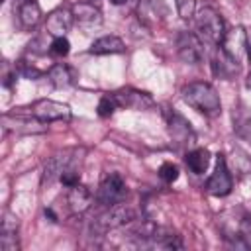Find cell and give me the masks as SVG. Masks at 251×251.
Masks as SVG:
<instances>
[{"instance_id": "10", "label": "cell", "mask_w": 251, "mask_h": 251, "mask_svg": "<svg viewBox=\"0 0 251 251\" xmlns=\"http://www.w3.org/2000/svg\"><path fill=\"white\" fill-rule=\"evenodd\" d=\"M220 45L229 57H233L237 63H241V57L247 51V33H245V29L243 27H233V29L226 31Z\"/></svg>"}, {"instance_id": "12", "label": "cell", "mask_w": 251, "mask_h": 251, "mask_svg": "<svg viewBox=\"0 0 251 251\" xmlns=\"http://www.w3.org/2000/svg\"><path fill=\"white\" fill-rule=\"evenodd\" d=\"M0 247L4 251H18L20 241H18V218L10 212H4L2 216V226H0Z\"/></svg>"}, {"instance_id": "15", "label": "cell", "mask_w": 251, "mask_h": 251, "mask_svg": "<svg viewBox=\"0 0 251 251\" xmlns=\"http://www.w3.org/2000/svg\"><path fill=\"white\" fill-rule=\"evenodd\" d=\"M73 20H75V18H73V12H67V10H63V8L53 10V12L47 16L45 29H47V33L53 35V37H63V35L71 29Z\"/></svg>"}, {"instance_id": "31", "label": "cell", "mask_w": 251, "mask_h": 251, "mask_svg": "<svg viewBox=\"0 0 251 251\" xmlns=\"http://www.w3.org/2000/svg\"><path fill=\"white\" fill-rule=\"evenodd\" d=\"M92 2H94V0H92Z\"/></svg>"}, {"instance_id": "13", "label": "cell", "mask_w": 251, "mask_h": 251, "mask_svg": "<svg viewBox=\"0 0 251 251\" xmlns=\"http://www.w3.org/2000/svg\"><path fill=\"white\" fill-rule=\"evenodd\" d=\"M73 167V159H71V153H57L53 155L47 163H45V169H43V178H41V184H51L53 180L61 178V175Z\"/></svg>"}, {"instance_id": "19", "label": "cell", "mask_w": 251, "mask_h": 251, "mask_svg": "<svg viewBox=\"0 0 251 251\" xmlns=\"http://www.w3.org/2000/svg\"><path fill=\"white\" fill-rule=\"evenodd\" d=\"M92 55H112V53H124L126 51V45L120 37L116 35H104V37H98L90 49H88Z\"/></svg>"}, {"instance_id": "22", "label": "cell", "mask_w": 251, "mask_h": 251, "mask_svg": "<svg viewBox=\"0 0 251 251\" xmlns=\"http://www.w3.org/2000/svg\"><path fill=\"white\" fill-rule=\"evenodd\" d=\"M116 108H118V104H116L114 96H112V94H104V96L100 98L96 110H98V116H100V118H110Z\"/></svg>"}, {"instance_id": "4", "label": "cell", "mask_w": 251, "mask_h": 251, "mask_svg": "<svg viewBox=\"0 0 251 251\" xmlns=\"http://www.w3.org/2000/svg\"><path fill=\"white\" fill-rule=\"evenodd\" d=\"M131 220H135V212L133 208H129L127 204L124 202H118L114 206H108L106 212H102L96 222H94V227L98 231H108V229H116V227H122L126 224H129Z\"/></svg>"}, {"instance_id": "29", "label": "cell", "mask_w": 251, "mask_h": 251, "mask_svg": "<svg viewBox=\"0 0 251 251\" xmlns=\"http://www.w3.org/2000/svg\"><path fill=\"white\" fill-rule=\"evenodd\" d=\"M247 88L251 90V73H249V76H247Z\"/></svg>"}, {"instance_id": "3", "label": "cell", "mask_w": 251, "mask_h": 251, "mask_svg": "<svg viewBox=\"0 0 251 251\" xmlns=\"http://www.w3.org/2000/svg\"><path fill=\"white\" fill-rule=\"evenodd\" d=\"M126 196H127V188H126L124 178L118 173H108L100 180V186H98V192H96V200L102 206L108 208V206H114L118 202H124Z\"/></svg>"}, {"instance_id": "5", "label": "cell", "mask_w": 251, "mask_h": 251, "mask_svg": "<svg viewBox=\"0 0 251 251\" xmlns=\"http://www.w3.org/2000/svg\"><path fill=\"white\" fill-rule=\"evenodd\" d=\"M176 53L186 65H200L204 61V45L196 33L180 31L176 35Z\"/></svg>"}, {"instance_id": "27", "label": "cell", "mask_w": 251, "mask_h": 251, "mask_svg": "<svg viewBox=\"0 0 251 251\" xmlns=\"http://www.w3.org/2000/svg\"><path fill=\"white\" fill-rule=\"evenodd\" d=\"M59 180H61L65 186H69V188H71V186L78 184V171H76V169H73V167H69V169L61 175V178H59Z\"/></svg>"}, {"instance_id": "26", "label": "cell", "mask_w": 251, "mask_h": 251, "mask_svg": "<svg viewBox=\"0 0 251 251\" xmlns=\"http://www.w3.org/2000/svg\"><path fill=\"white\" fill-rule=\"evenodd\" d=\"M237 237L243 241L245 247H251V218H243V220L239 222Z\"/></svg>"}, {"instance_id": "30", "label": "cell", "mask_w": 251, "mask_h": 251, "mask_svg": "<svg viewBox=\"0 0 251 251\" xmlns=\"http://www.w3.org/2000/svg\"><path fill=\"white\" fill-rule=\"evenodd\" d=\"M247 55H249V61H251V45L247 47Z\"/></svg>"}, {"instance_id": "6", "label": "cell", "mask_w": 251, "mask_h": 251, "mask_svg": "<svg viewBox=\"0 0 251 251\" xmlns=\"http://www.w3.org/2000/svg\"><path fill=\"white\" fill-rule=\"evenodd\" d=\"M29 114L35 116L37 120L41 122H69L71 120V108L63 102H55V100H49V98H43V100H37L29 106Z\"/></svg>"}, {"instance_id": "11", "label": "cell", "mask_w": 251, "mask_h": 251, "mask_svg": "<svg viewBox=\"0 0 251 251\" xmlns=\"http://www.w3.org/2000/svg\"><path fill=\"white\" fill-rule=\"evenodd\" d=\"M212 71L218 78H224V80H231L235 78V75L239 73V63L229 57L222 45H218V49L214 51V57H212Z\"/></svg>"}, {"instance_id": "25", "label": "cell", "mask_w": 251, "mask_h": 251, "mask_svg": "<svg viewBox=\"0 0 251 251\" xmlns=\"http://www.w3.org/2000/svg\"><path fill=\"white\" fill-rule=\"evenodd\" d=\"M176 12L182 20H190L196 12V0H176Z\"/></svg>"}, {"instance_id": "1", "label": "cell", "mask_w": 251, "mask_h": 251, "mask_svg": "<svg viewBox=\"0 0 251 251\" xmlns=\"http://www.w3.org/2000/svg\"><path fill=\"white\" fill-rule=\"evenodd\" d=\"M182 100L194 108L196 112L208 116V118H214L222 112V102H220V96L216 92V88L208 82H190L182 88Z\"/></svg>"}, {"instance_id": "2", "label": "cell", "mask_w": 251, "mask_h": 251, "mask_svg": "<svg viewBox=\"0 0 251 251\" xmlns=\"http://www.w3.org/2000/svg\"><path fill=\"white\" fill-rule=\"evenodd\" d=\"M196 31L202 41L220 45L226 35V25H224L222 16L214 8H202L196 14Z\"/></svg>"}, {"instance_id": "24", "label": "cell", "mask_w": 251, "mask_h": 251, "mask_svg": "<svg viewBox=\"0 0 251 251\" xmlns=\"http://www.w3.org/2000/svg\"><path fill=\"white\" fill-rule=\"evenodd\" d=\"M159 176H161L165 182L173 184V182L178 178V167L173 165V163H163V165L159 167Z\"/></svg>"}, {"instance_id": "9", "label": "cell", "mask_w": 251, "mask_h": 251, "mask_svg": "<svg viewBox=\"0 0 251 251\" xmlns=\"http://www.w3.org/2000/svg\"><path fill=\"white\" fill-rule=\"evenodd\" d=\"M2 124L6 129H14L18 133H39L45 131V122L37 120L35 116H22V114H6L2 118Z\"/></svg>"}, {"instance_id": "20", "label": "cell", "mask_w": 251, "mask_h": 251, "mask_svg": "<svg viewBox=\"0 0 251 251\" xmlns=\"http://www.w3.org/2000/svg\"><path fill=\"white\" fill-rule=\"evenodd\" d=\"M47 76H49V82H51L55 88H67V86L75 84V73H73V69L67 67V65H63V63L53 65V67L49 69Z\"/></svg>"}, {"instance_id": "18", "label": "cell", "mask_w": 251, "mask_h": 251, "mask_svg": "<svg viewBox=\"0 0 251 251\" xmlns=\"http://www.w3.org/2000/svg\"><path fill=\"white\" fill-rule=\"evenodd\" d=\"M18 18H20V24L24 29H31L39 24L41 20V8L35 0H24L20 2L18 6Z\"/></svg>"}, {"instance_id": "16", "label": "cell", "mask_w": 251, "mask_h": 251, "mask_svg": "<svg viewBox=\"0 0 251 251\" xmlns=\"http://www.w3.org/2000/svg\"><path fill=\"white\" fill-rule=\"evenodd\" d=\"M67 204H69V210L73 214H82L90 208L92 204V192L88 186L84 184H75L71 186L69 194H67Z\"/></svg>"}, {"instance_id": "23", "label": "cell", "mask_w": 251, "mask_h": 251, "mask_svg": "<svg viewBox=\"0 0 251 251\" xmlns=\"http://www.w3.org/2000/svg\"><path fill=\"white\" fill-rule=\"evenodd\" d=\"M49 51L53 55H57V57H67L69 51H71V43H69V39L65 35L63 37H53V41L49 45Z\"/></svg>"}, {"instance_id": "14", "label": "cell", "mask_w": 251, "mask_h": 251, "mask_svg": "<svg viewBox=\"0 0 251 251\" xmlns=\"http://www.w3.org/2000/svg\"><path fill=\"white\" fill-rule=\"evenodd\" d=\"M75 22H78L82 27H94L102 24V12L92 2H76L71 8Z\"/></svg>"}, {"instance_id": "17", "label": "cell", "mask_w": 251, "mask_h": 251, "mask_svg": "<svg viewBox=\"0 0 251 251\" xmlns=\"http://www.w3.org/2000/svg\"><path fill=\"white\" fill-rule=\"evenodd\" d=\"M169 131L173 135L175 141L178 143H190L194 139L192 135V129H190V124L176 112H171L169 114Z\"/></svg>"}, {"instance_id": "21", "label": "cell", "mask_w": 251, "mask_h": 251, "mask_svg": "<svg viewBox=\"0 0 251 251\" xmlns=\"http://www.w3.org/2000/svg\"><path fill=\"white\" fill-rule=\"evenodd\" d=\"M208 165H210V153L204 147H198V149H194V151H190L186 155V167L194 175H204Z\"/></svg>"}, {"instance_id": "7", "label": "cell", "mask_w": 251, "mask_h": 251, "mask_svg": "<svg viewBox=\"0 0 251 251\" xmlns=\"http://www.w3.org/2000/svg\"><path fill=\"white\" fill-rule=\"evenodd\" d=\"M231 186H233V180H231V175H229L226 157L220 153L216 157V169H214L212 176L206 182V190H208V194L220 198V196H227L231 192Z\"/></svg>"}, {"instance_id": "8", "label": "cell", "mask_w": 251, "mask_h": 251, "mask_svg": "<svg viewBox=\"0 0 251 251\" xmlns=\"http://www.w3.org/2000/svg\"><path fill=\"white\" fill-rule=\"evenodd\" d=\"M112 96L118 108H127V110H147L155 104L151 94L137 90V88H122V90L112 92Z\"/></svg>"}, {"instance_id": "28", "label": "cell", "mask_w": 251, "mask_h": 251, "mask_svg": "<svg viewBox=\"0 0 251 251\" xmlns=\"http://www.w3.org/2000/svg\"><path fill=\"white\" fill-rule=\"evenodd\" d=\"M127 0H112V4H116V6H120V4H126Z\"/></svg>"}]
</instances>
